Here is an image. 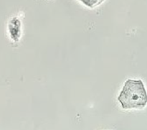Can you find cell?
Segmentation results:
<instances>
[{
	"mask_svg": "<svg viewBox=\"0 0 147 130\" xmlns=\"http://www.w3.org/2000/svg\"><path fill=\"white\" fill-rule=\"evenodd\" d=\"M123 109H142L147 105V91L142 80L128 79L118 96Z\"/></svg>",
	"mask_w": 147,
	"mask_h": 130,
	"instance_id": "6da1fadb",
	"label": "cell"
},
{
	"mask_svg": "<svg viewBox=\"0 0 147 130\" xmlns=\"http://www.w3.org/2000/svg\"><path fill=\"white\" fill-rule=\"evenodd\" d=\"M8 31L10 37L14 43L20 41L22 35V22L17 17H13L8 24Z\"/></svg>",
	"mask_w": 147,
	"mask_h": 130,
	"instance_id": "7a4b0ae2",
	"label": "cell"
},
{
	"mask_svg": "<svg viewBox=\"0 0 147 130\" xmlns=\"http://www.w3.org/2000/svg\"><path fill=\"white\" fill-rule=\"evenodd\" d=\"M88 8L93 9L101 4L106 0H78Z\"/></svg>",
	"mask_w": 147,
	"mask_h": 130,
	"instance_id": "3957f363",
	"label": "cell"
}]
</instances>
